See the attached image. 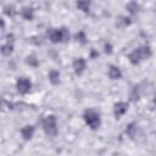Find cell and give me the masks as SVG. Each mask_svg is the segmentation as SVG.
<instances>
[{
    "instance_id": "11",
    "label": "cell",
    "mask_w": 156,
    "mask_h": 156,
    "mask_svg": "<svg viewBox=\"0 0 156 156\" xmlns=\"http://www.w3.org/2000/svg\"><path fill=\"white\" fill-rule=\"evenodd\" d=\"M21 15L24 20L32 21L33 20V9L32 7H23L22 11H21Z\"/></svg>"
},
{
    "instance_id": "12",
    "label": "cell",
    "mask_w": 156,
    "mask_h": 156,
    "mask_svg": "<svg viewBox=\"0 0 156 156\" xmlns=\"http://www.w3.org/2000/svg\"><path fill=\"white\" fill-rule=\"evenodd\" d=\"M12 51H13V46H12V44H10V43L4 44V45L1 46V54H2L4 56H10V55L12 54Z\"/></svg>"
},
{
    "instance_id": "8",
    "label": "cell",
    "mask_w": 156,
    "mask_h": 156,
    "mask_svg": "<svg viewBox=\"0 0 156 156\" xmlns=\"http://www.w3.org/2000/svg\"><path fill=\"white\" fill-rule=\"evenodd\" d=\"M34 132H35L34 127L28 124V126H24V127L21 129V135H22V138H23L24 140H29V139H32Z\"/></svg>"
},
{
    "instance_id": "2",
    "label": "cell",
    "mask_w": 156,
    "mask_h": 156,
    "mask_svg": "<svg viewBox=\"0 0 156 156\" xmlns=\"http://www.w3.org/2000/svg\"><path fill=\"white\" fill-rule=\"evenodd\" d=\"M43 128L44 132L46 133V135L49 136H55L57 134V122H56V117L54 115H49L44 118L43 121Z\"/></svg>"
},
{
    "instance_id": "16",
    "label": "cell",
    "mask_w": 156,
    "mask_h": 156,
    "mask_svg": "<svg viewBox=\"0 0 156 156\" xmlns=\"http://www.w3.org/2000/svg\"><path fill=\"white\" fill-rule=\"evenodd\" d=\"M138 5H136V2H129L128 5H127V9L129 10V12L130 13H135L136 11H138Z\"/></svg>"
},
{
    "instance_id": "3",
    "label": "cell",
    "mask_w": 156,
    "mask_h": 156,
    "mask_svg": "<svg viewBox=\"0 0 156 156\" xmlns=\"http://www.w3.org/2000/svg\"><path fill=\"white\" fill-rule=\"evenodd\" d=\"M49 39L52 43H65L69 39V32L66 28L51 29L49 33Z\"/></svg>"
},
{
    "instance_id": "6",
    "label": "cell",
    "mask_w": 156,
    "mask_h": 156,
    "mask_svg": "<svg viewBox=\"0 0 156 156\" xmlns=\"http://www.w3.org/2000/svg\"><path fill=\"white\" fill-rule=\"evenodd\" d=\"M85 67H87V62H85L84 58L79 57V58H76V60L73 61V69H74V72H76L77 74H82V73L84 72Z\"/></svg>"
},
{
    "instance_id": "10",
    "label": "cell",
    "mask_w": 156,
    "mask_h": 156,
    "mask_svg": "<svg viewBox=\"0 0 156 156\" xmlns=\"http://www.w3.org/2000/svg\"><path fill=\"white\" fill-rule=\"evenodd\" d=\"M49 80L52 84H58L60 83V72L56 69H52L49 72Z\"/></svg>"
},
{
    "instance_id": "13",
    "label": "cell",
    "mask_w": 156,
    "mask_h": 156,
    "mask_svg": "<svg viewBox=\"0 0 156 156\" xmlns=\"http://www.w3.org/2000/svg\"><path fill=\"white\" fill-rule=\"evenodd\" d=\"M89 6H90V4L88 1H78L77 2V7L82 11H84V12L89 11Z\"/></svg>"
},
{
    "instance_id": "14",
    "label": "cell",
    "mask_w": 156,
    "mask_h": 156,
    "mask_svg": "<svg viewBox=\"0 0 156 156\" xmlns=\"http://www.w3.org/2000/svg\"><path fill=\"white\" fill-rule=\"evenodd\" d=\"M76 39H77V41H80L82 44H85V43H87V40H85V39H87L85 33H84V32H82V30H80V32H78V33L76 34Z\"/></svg>"
},
{
    "instance_id": "1",
    "label": "cell",
    "mask_w": 156,
    "mask_h": 156,
    "mask_svg": "<svg viewBox=\"0 0 156 156\" xmlns=\"http://www.w3.org/2000/svg\"><path fill=\"white\" fill-rule=\"evenodd\" d=\"M151 56V50L149 46H140L138 49H134L129 55L128 58L130 61L132 65H138L140 61L146 60Z\"/></svg>"
},
{
    "instance_id": "4",
    "label": "cell",
    "mask_w": 156,
    "mask_h": 156,
    "mask_svg": "<svg viewBox=\"0 0 156 156\" xmlns=\"http://www.w3.org/2000/svg\"><path fill=\"white\" fill-rule=\"evenodd\" d=\"M85 123L91 128V129H96L100 126V115L95 111V110H87L83 115Z\"/></svg>"
},
{
    "instance_id": "5",
    "label": "cell",
    "mask_w": 156,
    "mask_h": 156,
    "mask_svg": "<svg viewBox=\"0 0 156 156\" xmlns=\"http://www.w3.org/2000/svg\"><path fill=\"white\" fill-rule=\"evenodd\" d=\"M16 88L21 94H27L32 88V83L28 78H20L16 83Z\"/></svg>"
},
{
    "instance_id": "15",
    "label": "cell",
    "mask_w": 156,
    "mask_h": 156,
    "mask_svg": "<svg viewBox=\"0 0 156 156\" xmlns=\"http://www.w3.org/2000/svg\"><path fill=\"white\" fill-rule=\"evenodd\" d=\"M27 63H29V65L33 66V67H37V66L39 65V62H38V60L35 58L34 55H30V56L27 57Z\"/></svg>"
},
{
    "instance_id": "9",
    "label": "cell",
    "mask_w": 156,
    "mask_h": 156,
    "mask_svg": "<svg viewBox=\"0 0 156 156\" xmlns=\"http://www.w3.org/2000/svg\"><path fill=\"white\" fill-rule=\"evenodd\" d=\"M121 76H122L121 69H119L117 66H113V65L110 66V68H108V77H110L111 79H119Z\"/></svg>"
},
{
    "instance_id": "7",
    "label": "cell",
    "mask_w": 156,
    "mask_h": 156,
    "mask_svg": "<svg viewBox=\"0 0 156 156\" xmlns=\"http://www.w3.org/2000/svg\"><path fill=\"white\" fill-rule=\"evenodd\" d=\"M127 108H128V104L119 101V102L115 104V107H113V113H115V116H116L117 118H119L121 116H123V115L127 112Z\"/></svg>"
},
{
    "instance_id": "17",
    "label": "cell",
    "mask_w": 156,
    "mask_h": 156,
    "mask_svg": "<svg viewBox=\"0 0 156 156\" xmlns=\"http://www.w3.org/2000/svg\"><path fill=\"white\" fill-rule=\"evenodd\" d=\"M105 51L110 54V52L112 51V50H111V45H107V44H105Z\"/></svg>"
}]
</instances>
